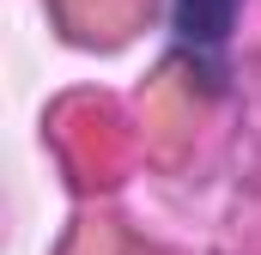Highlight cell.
Returning <instances> with one entry per match:
<instances>
[{"mask_svg": "<svg viewBox=\"0 0 261 255\" xmlns=\"http://www.w3.org/2000/svg\"><path fill=\"white\" fill-rule=\"evenodd\" d=\"M237 6L243 0H176V43L200 61H219L237 31Z\"/></svg>", "mask_w": 261, "mask_h": 255, "instance_id": "cell-1", "label": "cell"}]
</instances>
